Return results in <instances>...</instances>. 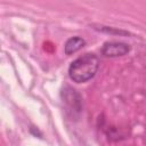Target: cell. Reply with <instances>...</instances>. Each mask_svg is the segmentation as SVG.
I'll return each mask as SVG.
<instances>
[{"mask_svg": "<svg viewBox=\"0 0 146 146\" xmlns=\"http://www.w3.org/2000/svg\"><path fill=\"white\" fill-rule=\"evenodd\" d=\"M98 68V56L94 52H87L71 63L68 67V76L73 82L84 83L96 75Z\"/></svg>", "mask_w": 146, "mask_h": 146, "instance_id": "1", "label": "cell"}, {"mask_svg": "<svg viewBox=\"0 0 146 146\" xmlns=\"http://www.w3.org/2000/svg\"><path fill=\"white\" fill-rule=\"evenodd\" d=\"M130 51V46L124 42L120 41H107L103 44L100 52L104 57L114 58V57H121L127 55Z\"/></svg>", "mask_w": 146, "mask_h": 146, "instance_id": "2", "label": "cell"}, {"mask_svg": "<svg viewBox=\"0 0 146 146\" xmlns=\"http://www.w3.org/2000/svg\"><path fill=\"white\" fill-rule=\"evenodd\" d=\"M62 97L71 111H76V112L81 111L82 98L76 90L72 89L71 87H65V89H63L62 91Z\"/></svg>", "mask_w": 146, "mask_h": 146, "instance_id": "3", "label": "cell"}, {"mask_svg": "<svg viewBox=\"0 0 146 146\" xmlns=\"http://www.w3.org/2000/svg\"><path fill=\"white\" fill-rule=\"evenodd\" d=\"M86 46V40L81 36H72L70 39H67V41L64 44V52L65 55L70 56L75 54L76 51H79L80 49H82Z\"/></svg>", "mask_w": 146, "mask_h": 146, "instance_id": "4", "label": "cell"}, {"mask_svg": "<svg viewBox=\"0 0 146 146\" xmlns=\"http://www.w3.org/2000/svg\"><path fill=\"white\" fill-rule=\"evenodd\" d=\"M102 32H106V33H114V34H123L127 35L128 32L125 31H121V30H115L114 27H108V26H99V29H97Z\"/></svg>", "mask_w": 146, "mask_h": 146, "instance_id": "5", "label": "cell"}]
</instances>
